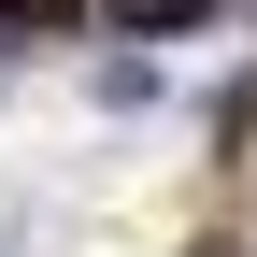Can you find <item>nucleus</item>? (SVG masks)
Listing matches in <instances>:
<instances>
[{
    "mask_svg": "<svg viewBox=\"0 0 257 257\" xmlns=\"http://www.w3.org/2000/svg\"><path fill=\"white\" fill-rule=\"evenodd\" d=\"M114 29H186V15H214V0H100Z\"/></svg>",
    "mask_w": 257,
    "mask_h": 257,
    "instance_id": "obj_1",
    "label": "nucleus"
},
{
    "mask_svg": "<svg viewBox=\"0 0 257 257\" xmlns=\"http://www.w3.org/2000/svg\"><path fill=\"white\" fill-rule=\"evenodd\" d=\"M0 15H72V0H0Z\"/></svg>",
    "mask_w": 257,
    "mask_h": 257,
    "instance_id": "obj_2",
    "label": "nucleus"
}]
</instances>
